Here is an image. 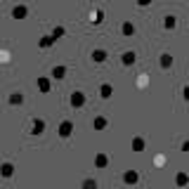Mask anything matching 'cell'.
<instances>
[{"label":"cell","instance_id":"1","mask_svg":"<svg viewBox=\"0 0 189 189\" xmlns=\"http://www.w3.org/2000/svg\"><path fill=\"white\" fill-rule=\"evenodd\" d=\"M24 14H26V9H24V7H17V9H14V17H24Z\"/></svg>","mask_w":189,"mask_h":189},{"label":"cell","instance_id":"3","mask_svg":"<svg viewBox=\"0 0 189 189\" xmlns=\"http://www.w3.org/2000/svg\"><path fill=\"white\" fill-rule=\"evenodd\" d=\"M12 104H21V95H12Z\"/></svg>","mask_w":189,"mask_h":189},{"label":"cell","instance_id":"2","mask_svg":"<svg viewBox=\"0 0 189 189\" xmlns=\"http://www.w3.org/2000/svg\"><path fill=\"white\" fill-rule=\"evenodd\" d=\"M9 173H12V165H2V175L5 177H9Z\"/></svg>","mask_w":189,"mask_h":189}]
</instances>
